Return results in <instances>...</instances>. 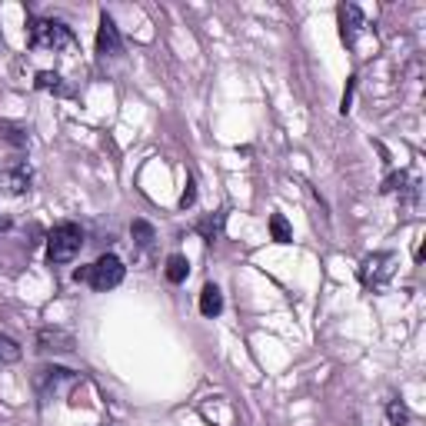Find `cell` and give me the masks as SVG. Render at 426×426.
Listing matches in <instances>:
<instances>
[{
    "label": "cell",
    "instance_id": "6da1fadb",
    "mask_svg": "<svg viewBox=\"0 0 426 426\" xmlns=\"http://www.w3.org/2000/svg\"><path fill=\"white\" fill-rule=\"evenodd\" d=\"M27 44L33 47V50H77V40L74 33H70V27H64L60 21H33L30 23V37H27Z\"/></svg>",
    "mask_w": 426,
    "mask_h": 426
},
{
    "label": "cell",
    "instance_id": "7a4b0ae2",
    "mask_svg": "<svg viewBox=\"0 0 426 426\" xmlns=\"http://www.w3.org/2000/svg\"><path fill=\"white\" fill-rule=\"evenodd\" d=\"M84 247V230L77 223H60L47 237V260L50 263H70Z\"/></svg>",
    "mask_w": 426,
    "mask_h": 426
},
{
    "label": "cell",
    "instance_id": "3957f363",
    "mask_svg": "<svg viewBox=\"0 0 426 426\" xmlns=\"http://www.w3.org/2000/svg\"><path fill=\"white\" fill-rule=\"evenodd\" d=\"M123 274H127V267L120 263V257H113V253H103L94 267H90L87 274V284L97 290V293H107L113 286L123 284Z\"/></svg>",
    "mask_w": 426,
    "mask_h": 426
},
{
    "label": "cell",
    "instance_id": "277c9868",
    "mask_svg": "<svg viewBox=\"0 0 426 426\" xmlns=\"http://www.w3.org/2000/svg\"><path fill=\"white\" fill-rule=\"evenodd\" d=\"M396 274V257L393 253H370L366 260L360 263V280L363 286H370V290H380V286H386L390 280H393Z\"/></svg>",
    "mask_w": 426,
    "mask_h": 426
},
{
    "label": "cell",
    "instance_id": "5b68a950",
    "mask_svg": "<svg viewBox=\"0 0 426 426\" xmlns=\"http://www.w3.org/2000/svg\"><path fill=\"white\" fill-rule=\"evenodd\" d=\"M30 170L21 164L13 167H0V194L4 197H23V194H30Z\"/></svg>",
    "mask_w": 426,
    "mask_h": 426
},
{
    "label": "cell",
    "instance_id": "8992f818",
    "mask_svg": "<svg viewBox=\"0 0 426 426\" xmlns=\"http://www.w3.org/2000/svg\"><path fill=\"white\" fill-rule=\"evenodd\" d=\"M97 54L100 57H120L123 54V40L120 30L110 13H100V27H97Z\"/></svg>",
    "mask_w": 426,
    "mask_h": 426
},
{
    "label": "cell",
    "instance_id": "52a82bcc",
    "mask_svg": "<svg viewBox=\"0 0 426 426\" xmlns=\"http://www.w3.org/2000/svg\"><path fill=\"white\" fill-rule=\"evenodd\" d=\"M37 350L40 353H70L74 350V337L60 327H44L37 333Z\"/></svg>",
    "mask_w": 426,
    "mask_h": 426
},
{
    "label": "cell",
    "instance_id": "ba28073f",
    "mask_svg": "<svg viewBox=\"0 0 426 426\" xmlns=\"http://www.w3.org/2000/svg\"><path fill=\"white\" fill-rule=\"evenodd\" d=\"M337 17H340V37L353 47L357 44V37H360V30H363V11L357 7V4H340Z\"/></svg>",
    "mask_w": 426,
    "mask_h": 426
},
{
    "label": "cell",
    "instance_id": "9c48e42d",
    "mask_svg": "<svg viewBox=\"0 0 426 426\" xmlns=\"http://www.w3.org/2000/svg\"><path fill=\"white\" fill-rule=\"evenodd\" d=\"M67 380H74V373L64 370V366H44V370H37V376H33V383H37V393L44 396V400L54 393L60 383H67Z\"/></svg>",
    "mask_w": 426,
    "mask_h": 426
},
{
    "label": "cell",
    "instance_id": "30bf717a",
    "mask_svg": "<svg viewBox=\"0 0 426 426\" xmlns=\"http://www.w3.org/2000/svg\"><path fill=\"white\" fill-rule=\"evenodd\" d=\"M0 140L11 143V147H17V150H23L27 143H30V137H27V130H23L21 123L13 120H0Z\"/></svg>",
    "mask_w": 426,
    "mask_h": 426
},
{
    "label": "cell",
    "instance_id": "8fae6325",
    "mask_svg": "<svg viewBox=\"0 0 426 426\" xmlns=\"http://www.w3.org/2000/svg\"><path fill=\"white\" fill-rule=\"evenodd\" d=\"M220 310H223V296H220V290L213 284H207L200 290V313L203 317H217Z\"/></svg>",
    "mask_w": 426,
    "mask_h": 426
},
{
    "label": "cell",
    "instance_id": "7c38bea8",
    "mask_svg": "<svg viewBox=\"0 0 426 426\" xmlns=\"http://www.w3.org/2000/svg\"><path fill=\"white\" fill-rule=\"evenodd\" d=\"M186 274H190V263H186V257H180V253L167 257V280H170V284H184Z\"/></svg>",
    "mask_w": 426,
    "mask_h": 426
},
{
    "label": "cell",
    "instance_id": "4fadbf2b",
    "mask_svg": "<svg viewBox=\"0 0 426 426\" xmlns=\"http://www.w3.org/2000/svg\"><path fill=\"white\" fill-rule=\"evenodd\" d=\"M40 90H54V94H70V87L64 84V77L54 74V70H40L37 74V80H33Z\"/></svg>",
    "mask_w": 426,
    "mask_h": 426
},
{
    "label": "cell",
    "instance_id": "5bb4252c",
    "mask_svg": "<svg viewBox=\"0 0 426 426\" xmlns=\"http://www.w3.org/2000/svg\"><path fill=\"white\" fill-rule=\"evenodd\" d=\"M220 230H223V213H213V217H203L197 223V233L203 237L207 243H213L220 237Z\"/></svg>",
    "mask_w": 426,
    "mask_h": 426
},
{
    "label": "cell",
    "instance_id": "9a60e30c",
    "mask_svg": "<svg viewBox=\"0 0 426 426\" xmlns=\"http://www.w3.org/2000/svg\"><path fill=\"white\" fill-rule=\"evenodd\" d=\"M21 343L13 337H7V333H0V363H17L21 360Z\"/></svg>",
    "mask_w": 426,
    "mask_h": 426
},
{
    "label": "cell",
    "instance_id": "2e32d148",
    "mask_svg": "<svg viewBox=\"0 0 426 426\" xmlns=\"http://www.w3.org/2000/svg\"><path fill=\"white\" fill-rule=\"evenodd\" d=\"M270 233H274L276 243H290V240H293V230H290V223H286L284 213H274V217H270Z\"/></svg>",
    "mask_w": 426,
    "mask_h": 426
},
{
    "label": "cell",
    "instance_id": "e0dca14e",
    "mask_svg": "<svg viewBox=\"0 0 426 426\" xmlns=\"http://www.w3.org/2000/svg\"><path fill=\"white\" fill-rule=\"evenodd\" d=\"M386 416H390V426H410V413H406L403 400H390V406H386Z\"/></svg>",
    "mask_w": 426,
    "mask_h": 426
},
{
    "label": "cell",
    "instance_id": "ac0fdd59",
    "mask_svg": "<svg viewBox=\"0 0 426 426\" xmlns=\"http://www.w3.org/2000/svg\"><path fill=\"white\" fill-rule=\"evenodd\" d=\"M130 233H133V240L140 243V247H150V243H153V227L147 223V220H133Z\"/></svg>",
    "mask_w": 426,
    "mask_h": 426
},
{
    "label": "cell",
    "instance_id": "d6986e66",
    "mask_svg": "<svg viewBox=\"0 0 426 426\" xmlns=\"http://www.w3.org/2000/svg\"><path fill=\"white\" fill-rule=\"evenodd\" d=\"M194 203H197V184H194V176H190V180H186V190L184 194H180V207H194Z\"/></svg>",
    "mask_w": 426,
    "mask_h": 426
},
{
    "label": "cell",
    "instance_id": "ffe728a7",
    "mask_svg": "<svg viewBox=\"0 0 426 426\" xmlns=\"http://www.w3.org/2000/svg\"><path fill=\"white\" fill-rule=\"evenodd\" d=\"M0 230H11V220L7 217H0Z\"/></svg>",
    "mask_w": 426,
    "mask_h": 426
}]
</instances>
